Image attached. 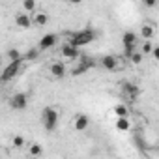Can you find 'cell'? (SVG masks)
Instances as JSON below:
<instances>
[{"label":"cell","mask_w":159,"mask_h":159,"mask_svg":"<svg viewBox=\"0 0 159 159\" xmlns=\"http://www.w3.org/2000/svg\"><path fill=\"white\" fill-rule=\"evenodd\" d=\"M135 51H137V47H127V49H124V56L129 60V58H131V54H133Z\"/></svg>","instance_id":"obj_25"},{"label":"cell","mask_w":159,"mask_h":159,"mask_svg":"<svg viewBox=\"0 0 159 159\" xmlns=\"http://www.w3.org/2000/svg\"><path fill=\"white\" fill-rule=\"evenodd\" d=\"M51 75L54 79H64L67 75V69H66V66L62 62H52L51 64Z\"/></svg>","instance_id":"obj_7"},{"label":"cell","mask_w":159,"mask_h":159,"mask_svg":"<svg viewBox=\"0 0 159 159\" xmlns=\"http://www.w3.org/2000/svg\"><path fill=\"white\" fill-rule=\"evenodd\" d=\"M116 129L122 131V133L129 131V129H131V122H129V118H118V120H116Z\"/></svg>","instance_id":"obj_17"},{"label":"cell","mask_w":159,"mask_h":159,"mask_svg":"<svg viewBox=\"0 0 159 159\" xmlns=\"http://www.w3.org/2000/svg\"><path fill=\"white\" fill-rule=\"evenodd\" d=\"M92 67H94V62H92L90 58H84V56H83V60H79V66L71 71V75H73V77H81V75H84V73H86L88 69H92Z\"/></svg>","instance_id":"obj_6"},{"label":"cell","mask_w":159,"mask_h":159,"mask_svg":"<svg viewBox=\"0 0 159 159\" xmlns=\"http://www.w3.org/2000/svg\"><path fill=\"white\" fill-rule=\"evenodd\" d=\"M88 124H90V118L86 114H77L75 116V129L77 131H84L88 127Z\"/></svg>","instance_id":"obj_14"},{"label":"cell","mask_w":159,"mask_h":159,"mask_svg":"<svg viewBox=\"0 0 159 159\" xmlns=\"http://www.w3.org/2000/svg\"><path fill=\"white\" fill-rule=\"evenodd\" d=\"M155 34V28H153V25H142V28H140V36L144 38V41H150V38Z\"/></svg>","instance_id":"obj_15"},{"label":"cell","mask_w":159,"mask_h":159,"mask_svg":"<svg viewBox=\"0 0 159 159\" xmlns=\"http://www.w3.org/2000/svg\"><path fill=\"white\" fill-rule=\"evenodd\" d=\"M142 60H144V56H142L139 51H135V52L131 54V58H129V62H131L133 66H139V64H142Z\"/></svg>","instance_id":"obj_20"},{"label":"cell","mask_w":159,"mask_h":159,"mask_svg":"<svg viewBox=\"0 0 159 159\" xmlns=\"http://www.w3.org/2000/svg\"><path fill=\"white\" fill-rule=\"evenodd\" d=\"M28 107V96L26 94H13L10 98V109L13 111H25Z\"/></svg>","instance_id":"obj_4"},{"label":"cell","mask_w":159,"mask_h":159,"mask_svg":"<svg viewBox=\"0 0 159 159\" xmlns=\"http://www.w3.org/2000/svg\"><path fill=\"white\" fill-rule=\"evenodd\" d=\"M146 6H150V8L155 6V0H146Z\"/></svg>","instance_id":"obj_27"},{"label":"cell","mask_w":159,"mask_h":159,"mask_svg":"<svg viewBox=\"0 0 159 159\" xmlns=\"http://www.w3.org/2000/svg\"><path fill=\"white\" fill-rule=\"evenodd\" d=\"M30 19H32V25H36V26H45L47 21H49V15H47L45 11H36L34 15H30Z\"/></svg>","instance_id":"obj_12"},{"label":"cell","mask_w":159,"mask_h":159,"mask_svg":"<svg viewBox=\"0 0 159 159\" xmlns=\"http://www.w3.org/2000/svg\"><path fill=\"white\" fill-rule=\"evenodd\" d=\"M21 64H23V60L10 62V64L4 67V71L0 73V83H10L11 79H15V77H17V73L21 71Z\"/></svg>","instance_id":"obj_3"},{"label":"cell","mask_w":159,"mask_h":159,"mask_svg":"<svg viewBox=\"0 0 159 159\" xmlns=\"http://www.w3.org/2000/svg\"><path fill=\"white\" fill-rule=\"evenodd\" d=\"M8 58L11 62H17V60H23V54L19 49H8Z\"/></svg>","instance_id":"obj_19"},{"label":"cell","mask_w":159,"mask_h":159,"mask_svg":"<svg viewBox=\"0 0 159 159\" xmlns=\"http://www.w3.org/2000/svg\"><path fill=\"white\" fill-rule=\"evenodd\" d=\"M38 58H39L38 47H32V49H28V51L23 54V62H32V60H38Z\"/></svg>","instance_id":"obj_16"},{"label":"cell","mask_w":159,"mask_h":159,"mask_svg":"<svg viewBox=\"0 0 159 159\" xmlns=\"http://www.w3.org/2000/svg\"><path fill=\"white\" fill-rule=\"evenodd\" d=\"M122 45H124V49H127V47H137V34L131 32V30L124 32V36H122Z\"/></svg>","instance_id":"obj_11"},{"label":"cell","mask_w":159,"mask_h":159,"mask_svg":"<svg viewBox=\"0 0 159 159\" xmlns=\"http://www.w3.org/2000/svg\"><path fill=\"white\" fill-rule=\"evenodd\" d=\"M11 142H13L15 148H23V146H25V139H23V135H15Z\"/></svg>","instance_id":"obj_24"},{"label":"cell","mask_w":159,"mask_h":159,"mask_svg":"<svg viewBox=\"0 0 159 159\" xmlns=\"http://www.w3.org/2000/svg\"><path fill=\"white\" fill-rule=\"evenodd\" d=\"M152 56H153V58H159V49H157L155 45H153V49H152Z\"/></svg>","instance_id":"obj_26"},{"label":"cell","mask_w":159,"mask_h":159,"mask_svg":"<svg viewBox=\"0 0 159 159\" xmlns=\"http://www.w3.org/2000/svg\"><path fill=\"white\" fill-rule=\"evenodd\" d=\"M28 152H30V155H32V157H39V155L43 153V148H41V144H32Z\"/></svg>","instance_id":"obj_21"},{"label":"cell","mask_w":159,"mask_h":159,"mask_svg":"<svg viewBox=\"0 0 159 159\" xmlns=\"http://www.w3.org/2000/svg\"><path fill=\"white\" fill-rule=\"evenodd\" d=\"M99 62H101V66H103L107 71H116V69H118V60H116V56H112V54L103 56Z\"/></svg>","instance_id":"obj_10"},{"label":"cell","mask_w":159,"mask_h":159,"mask_svg":"<svg viewBox=\"0 0 159 159\" xmlns=\"http://www.w3.org/2000/svg\"><path fill=\"white\" fill-rule=\"evenodd\" d=\"M94 39H96V32H94L92 28H86V30H79V32L71 34V36H69L67 45H71V47L79 49V47H83V45L92 43Z\"/></svg>","instance_id":"obj_1"},{"label":"cell","mask_w":159,"mask_h":159,"mask_svg":"<svg viewBox=\"0 0 159 159\" xmlns=\"http://www.w3.org/2000/svg\"><path fill=\"white\" fill-rule=\"evenodd\" d=\"M0 60H2V56H0Z\"/></svg>","instance_id":"obj_28"},{"label":"cell","mask_w":159,"mask_h":159,"mask_svg":"<svg viewBox=\"0 0 159 159\" xmlns=\"http://www.w3.org/2000/svg\"><path fill=\"white\" fill-rule=\"evenodd\" d=\"M23 10H25V13L36 11V2H34V0H25V2H23Z\"/></svg>","instance_id":"obj_22"},{"label":"cell","mask_w":159,"mask_h":159,"mask_svg":"<svg viewBox=\"0 0 159 159\" xmlns=\"http://www.w3.org/2000/svg\"><path fill=\"white\" fill-rule=\"evenodd\" d=\"M15 25L19 26V28H30L32 26V19H30V15L28 13H15Z\"/></svg>","instance_id":"obj_9"},{"label":"cell","mask_w":159,"mask_h":159,"mask_svg":"<svg viewBox=\"0 0 159 159\" xmlns=\"http://www.w3.org/2000/svg\"><path fill=\"white\" fill-rule=\"evenodd\" d=\"M122 90H124V94H125L129 99H135V98L139 96V86L133 84V83H124V84H122Z\"/></svg>","instance_id":"obj_13"},{"label":"cell","mask_w":159,"mask_h":159,"mask_svg":"<svg viewBox=\"0 0 159 159\" xmlns=\"http://www.w3.org/2000/svg\"><path fill=\"white\" fill-rule=\"evenodd\" d=\"M152 49H153V43H152V41H144V45H142V49H140L139 52H140L142 56H146V54L152 52Z\"/></svg>","instance_id":"obj_23"},{"label":"cell","mask_w":159,"mask_h":159,"mask_svg":"<svg viewBox=\"0 0 159 159\" xmlns=\"http://www.w3.org/2000/svg\"><path fill=\"white\" fill-rule=\"evenodd\" d=\"M114 114H116L118 118H129V109H127L125 105H116V107H114Z\"/></svg>","instance_id":"obj_18"},{"label":"cell","mask_w":159,"mask_h":159,"mask_svg":"<svg viewBox=\"0 0 159 159\" xmlns=\"http://www.w3.org/2000/svg\"><path fill=\"white\" fill-rule=\"evenodd\" d=\"M60 54L64 56V58H67V60H75V58H79L81 56V52H79V49H75V47H71V45H62V49H60Z\"/></svg>","instance_id":"obj_8"},{"label":"cell","mask_w":159,"mask_h":159,"mask_svg":"<svg viewBox=\"0 0 159 159\" xmlns=\"http://www.w3.org/2000/svg\"><path fill=\"white\" fill-rule=\"evenodd\" d=\"M58 111L56 109H52V107H45L43 111H41V124H43V127L47 129V131H54L56 129V125H58Z\"/></svg>","instance_id":"obj_2"},{"label":"cell","mask_w":159,"mask_h":159,"mask_svg":"<svg viewBox=\"0 0 159 159\" xmlns=\"http://www.w3.org/2000/svg\"><path fill=\"white\" fill-rule=\"evenodd\" d=\"M56 43H58V36H56V34H45V36L39 39V43H38V51H39V52L49 51V49H52Z\"/></svg>","instance_id":"obj_5"}]
</instances>
